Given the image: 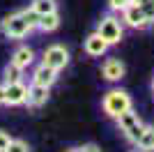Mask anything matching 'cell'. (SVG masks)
I'll return each instance as SVG.
<instances>
[{
	"instance_id": "cell-1",
	"label": "cell",
	"mask_w": 154,
	"mask_h": 152,
	"mask_svg": "<svg viewBox=\"0 0 154 152\" xmlns=\"http://www.w3.org/2000/svg\"><path fill=\"white\" fill-rule=\"evenodd\" d=\"M115 120H117V127H120V131H122L124 136L131 141V143H138L140 134L145 131V125H143V120L138 118V113L134 111V106L127 108L124 113H120Z\"/></svg>"
},
{
	"instance_id": "cell-2",
	"label": "cell",
	"mask_w": 154,
	"mask_h": 152,
	"mask_svg": "<svg viewBox=\"0 0 154 152\" xmlns=\"http://www.w3.org/2000/svg\"><path fill=\"white\" fill-rule=\"evenodd\" d=\"M94 32L108 46H113V44H120V39H122V35H124V23L117 19V16H113V14H106V16L99 21Z\"/></svg>"
},
{
	"instance_id": "cell-3",
	"label": "cell",
	"mask_w": 154,
	"mask_h": 152,
	"mask_svg": "<svg viewBox=\"0 0 154 152\" xmlns=\"http://www.w3.org/2000/svg\"><path fill=\"white\" fill-rule=\"evenodd\" d=\"M103 113L110 115V118H117L120 113H124L127 108H131L134 104H131V97H129V92H124V90H108L106 95H103Z\"/></svg>"
},
{
	"instance_id": "cell-4",
	"label": "cell",
	"mask_w": 154,
	"mask_h": 152,
	"mask_svg": "<svg viewBox=\"0 0 154 152\" xmlns=\"http://www.w3.org/2000/svg\"><path fill=\"white\" fill-rule=\"evenodd\" d=\"M0 32H2L5 37L21 39L30 32V28H28L26 19L21 16V12H16V14H9V16H5V19L0 21Z\"/></svg>"
},
{
	"instance_id": "cell-5",
	"label": "cell",
	"mask_w": 154,
	"mask_h": 152,
	"mask_svg": "<svg viewBox=\"0 0 154 152\" xmlns=\"http://www.w3.org/2000/svg\"><path fill=\"white\" fill-rule=\"evenodd\" d=\"M42 62L53 67L55 71L64 69L67 65H69V51L64 49L62 44H51L48 49L44 51V58H42Z\"/></svg>"
},
{
	"instance_id": "cell-6",
	"label": "cell",
	"mask_w": 154,
	"mask_h": 152,
	"mask_svg": "<svg viewBox=\"0 0 154 152\" xmlns=\"http://www.w3.org/2000/svg\"><path fill=\"white\" fill-rule=\"evenodd\" d=\"M122 23H127L129 28H136V30H145L149 25V21H147V16H145V12H143L140 7L136 5V2H131L129 7L122 9Z\"/></svg>"
},
{
	"instance_id": "cell-7",
	"label": "cell",
	"mask_w": 154,
	"mask_h": 152,
	"mask_svg": "<svg viewBox=\"0 0 154 152\" xmlns=\"http://www.w3.org/2000/svg\"><path fill=\"white\" fill-rule=\"evenodd\" d=\"M26 95H28V85L23 81L5 83V104L7 106H21V104H26Z\"/></svg>"
},
{
	"instance_id": "cell-8",
	"label": "cell",
	"mask_w": 154,
	"mask_h": 152,
	"mask_svg": "<svg viewBox=\"0 0 154 152\" xmlns=\"http://www.w3.org/2000/svg\"><path fill=\"white\" fill-rule=\"evenodd\" d=\"M124 71H127L124 69V62L117 60V58H108V60L101 65V76L106 78V81H110V83L124 78Z\"/></svg>"
},
{
	"instance_id": "cell-9",
	"label": "cell",
	"mask_w": 154,
	"mask_h": 152,
	"mask_svg": "<svg viewBox=\"0 0 154 152\" xmlns=\"http://www.w3.org/2000/svg\"><path fill=\"white\" fill-rule=\"evenodd\" d=\"M58 81V71L53 69V67H48V65H39V67H35V71H32V83H37V85H46V88H51L53 83Z\"/></svg>"
},
{
	"instance_id": "cell-10",
	"label": "cell",
	"mask_w": 154,
	"mask_h": 152,
	"mask_svg": "<svg viewBox=\"0 0 154 152\" xmlns=\"http://www.w3.org/2000/svg\"><path fill=\"white\" fill-rule=\"evenodd\" d=\"M46 101H48V88L46 85H37V83H32L30 88H28V95H26V104L32 108H39L44 106Z\"/></svg>"
},
{
	"instance_id": "cell-11",
	"label": "cell",
	"mask_w": 154,
	"mask_h": 152,
	"mask_svg": "<svg viewBox=\"0 0 154 152\" xmlns=\"http://www.w3.org/2000/svg\"><path fill=\"white\" fill-rule=\"evenodd\" d=\"M108 51V44L103 42L97 32H92V35H88V39H85V53L92 58H101L103 53Z\"/></svg>"
},
{
	"instance_id": "cell-12",
	"label": "cell",
	"mask_w": 154,
	"mask_h": 152,
	"mask_svg": "<svg viewBox=\"0 0 154 152\" xmlns=\"http://www.w3.org/2000/svg\"><path fill=\"white\" fill-rule=\"evenodd\" d=\"M9 62H14L16 67H21V69H28L32 62H35V51L30 49V46H19V49L14 51V55Z\"/></svg>"
},
{
	"instance_id": "cell-13",
	"label": "cell",
	"mask_w": 154,
	"mask_h": 152,
	"mask_svg": "<svg viewBox=\"0 0 154 152\" xmlns=\"http://www.w3.org/2000/svg\"><path fill=\"white\" fill-rule=\"evenodd\" d=\"M58 25H60V14L58 12H51V14H42V16H39L37 28L42 32H53Z\"/></svg>"
},
{
	"instance_id": "cell-14",
	"label": "cell",
	"mask_w": 154,
	"mask_h": 152,
	"mask_svg": "<svg viewBox=\"0 0 154 152\" xmlns=\"http://www.w3.org/2000/svg\"><path fill=\"white\" fill-rule=\"evenodd\" d=\"M136 145H138L140 152H154V127L145 125V131L140 134V138H138Z\"/></svg>"
},
{
	"instance_id": "cell-15",
	"label": "cell",
	"mask_w": 154,
	"mask_h": 152,
	"mask_svg": "<svg viewBox=\"0 0 154 152\" xmlns=\"http://www.w3.org/2000/svg\"><path fill=\"white\" fill-rule=\"evenodd\" d=\"M30 7L42 16V14H51V12H58V2L55 0H32Z\"/></svg>"
},
{
	"instance_id": "cell-16",
	"label": "cell",
	"mask_w": 154,
	"mask_h": 152,
	"mask_svg": "<svg viewBox=\"0 0 154 152\" xmlns=\"http://www.w3.org/2000/svg\"><path fill=\"white\" fill-rule=\"evenodd\" d=\"M2 76H5V83L21 81V76H23V69H21V67H16L14 62H9V65L5 67V71H2Z\"/></svg>"
},
{
	"instance_id": "cell-17",
	"label": "cell",
	"mask_w": 154,
	"mask_h": 152,
	"mask_svg": "<svg viewBox=\"0 0 154 152\" xmlns=\"http://www.w3.org/2000/svg\"><path fill=\"white\" fill-rule=\"evenodd\" d=\"M134 2L140 7L143 12H145V16H147L149 25H152V23H154V0H134Z\"/></svg>"
},
{
	"instance_id": "cell-18",
	"label": "cell",
	"mask_w": 154,
	"mask_h": 152,
	"mask_svg": "<svg viewBox=\"0 0 154 152\" xmlns=\"http://www.w3.org/2000/svg\"><path fill=\"white\" fill-rule=\"evenodd\" d=\"M21 16L26 19V23H28V28H30V30H35V28H37V23H39V14L35 12L32 7L23 9V12H21Z\"/></svg>"
},
{
	"instance_id": "cell-19",
	"label": "cell",
	"mask_w": 154,
	"mask_h": 152,
	"mask_svg": "<svg viewBox=\"0 0 154 152\" xmlns=\"http://www.w3.org/2000/svg\"><path fill=\"white\" fill-rule=\"evenodd\" d=\"M5 152H30V145H28L26 141H21V138H12Z\"/></svg>"
},
{
	"instance_id": "cell-20",
	"label": "cell",
	"mask_w": 154,
	"mask_h": 152,
	"mask_svg": "<svg viewBox=\"0 0 154 152\" xmlns=\"http://www.w3.org/2000/svg\"><path fill=\"white\" fill-rule=\"evenodd\" d=\"M134 2V0H108V7H110V12H122L124 7H129Z\"/></svg>"
},
{
	"instance_id": "cell-21",
	"label": "cell",
	"mask_w": 154,
	"mask_h": 152,
	"mask_svg": "<svg viewBox=\"0 0 154 152\" xmlns=\"http://www.w3.org/2000/svg\"><path fill=\"white\" fill-rule=\"evenodd\" d=\"M9 141H12V136L5 131V129H0V152H5L7 145H9Z\"/></svg>"
},
{
	"instance_id": "cell-22",
	"label": "cell",
	"mask_w": 154,
	"mask_h": 152,
	"mask_svg": "<svg viewBox=\"0 0 154 152\" xmlns=\"http://www.w3.org/2000/svg\"><path fill=\"white\" fill-rule=\"evenodd\" d=\"M81 152H101L99 150V145H94V143H88V145H83V147H78Z\"/></svg>"
},
{
	"instance_id": "cell-23",
	"label": "cell",
	"mask_w": 154,
	"mask_h": 152,
	"mask_svg": "<svg viewBox=\"0 0 154 152\" xmlns=\"http://www.w3.org/2000/svg\"><path fill=\"white\" fill-rule=\"evenodd\" d=\"M0 106H5V83H0Z\"/></svg>"
},
{
	"instance_id": "cell-24",
	"label": "cell",
	"mask_w": 154,
	"mask_h": 152,
	"mask_svg": "<svg viewBox=\"0 0 154 152\" xmlns=\"http://www.w3.org/2000/svg\"><path fill=\"white\" fill-rule=\"evenodd\" d=\"M67 152H81V150H78V147H71V150H67Z\"/></svg>"
},
{
	"instance_id": "cell-25",
	"label": "cell",
	"mask_w": 154,
	"mask_h": 152,
	"mask_svg": "<svg viewBox=\"0 0 154 152\" xmlns=\"http://www.w3.org/2000/svg\"><path fill=\"white\" fill-rule=\"evenodd\" d=\"M131 152H140V150H131Z\"/></svg>"
},
{
	"instance_id": "cell-26",
	"label": "cell",
	"mask_w": 154,
	"mask_h": 152,
	"mask_svg": "<svg viewBox=\"0 0 154 152\" xmlns=\"http://www.w3.org/2000/svg\"><path fill=\"white\" fill-rule=\"evenodd\" d=\"M152 90H154V81H152Z\"/></svg>"
}]
</instances>
